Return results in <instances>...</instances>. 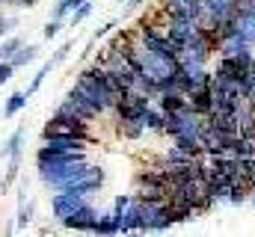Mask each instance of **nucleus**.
Segmentation results:
<instances>
[{"label": "nucleus", "instance_id": "6ab92c4d", "mask_svg": "<svg viewBox=\"0 0 255 237\" xmlns=\"http://www.w3.org/2000/svg\"><path fill=\"white\" fill-rule=\"evenodd\" d=\"M250 202H253V205H255V190H253V193H250Z\"/></svg>", "mask_w": 255, "mask_h": 237}, {"label": "nucleus", "instance_id": "dca6fc26", "mask_svg": "<svg viewBox=\"0 0 255 237\" xmlns=\"http://www.w3.org/2000/svg\"><path fill=\"white\" fill-rule=\"evenodd\" d=\"M15 27V21H6V18H0V33H6V30H12Z\"/></svg>", "mask_w": 255, "mask_h": 237}, {"label": "nucleus", "instance_id": "7ed1b4c3", "mask_svg": "<svg viewBox=\"0 0 255 237\" xmlns=\"http://www.w3.org/2000/svg\"><path fill=\"white\" fill-rule=\"evenodd\" d=\"M163 121H166V113L160 110V104H148L145 113H142V124L148 130H160L163 133Z\"/></svg>", "mask_w": 255, "mask_h": 237}, {"label": "nucleus", "instance_id": "f03ea898", "mask_svg": "<svg viewBox=\"0 0 255 237\" xmlns=\"http://www.w3.org/2000/svg\"><path fill=\"white\" fill-rule=\"evenodd\" d=\"M187 95H190L193 113H199L202 118L214 113V95H211V89H208V86H199V89H193V92H187Z\"/></svg>", "mask_w": 255, "mask_h": 237}, {"label": "nucleus", "instance_id": "a211bd4d", "mask_svg": "<svg viewBox=\"0 0 255 237\" xmlns=\"http://www.w3.org/2000/svg\"><path fill=\"white\" fill-rule=\"evenodd\" d=\"M18 6H27L30 9V6H36V0H18Z\"/></svg>", "mask_w": 255, "mask_h": 237}, {"label": "nucleus", "instance_id": "412c9836", "mask_svg": "<svg viewBox=\"0 0 255 237\" xmlns=\"http://www.w3.org/2000/svg\"><path fill=\"white\" fill-rule=\"evenodd\" d=\"M253 6H255V3H253Z\"/></svg>", "mask_w": 255, "mask_h": 237}, {"label": "nucleus", "instance_id": "423d86ee", "mask_svg": "<svg viewBox=\"0 0 255 237\" xmlns=\"http://www.w3.org/2000/svg\"><path fill=\"white\" fill-rule=\"evenodd\" d=\"M36 57H39V48H36V45H27V48H18L15 57L9 59V62H12V65H24V62H33Z\"/></svg>", "mask_w": 255, "mask_h": 237}, {"label": "nucleus", "instance_id": "39448f33", "mask_svg": "<svg viewBox=\"0 0 255 237\" xmlns=\"http://www.w3.org/2000/svg\"><path fill=\"white\" fill-rule=\"evenodd\" d=\"M92 232H98V235H116V232H119V220H116V214H104V217H98V223H95Z\"/></svg>", "mask_w": 255, "mask_h": 237}, {"label": "nucleus", "instance_id": "aec40b11", "mask_svg": "<svg viewBox=\"0 0 255 237\" xmlns=\"http://www.w3.org/2000/svg\"><path fill=\"white\" fill-rule=\"evenodd\" d=\"M119 3H128V0H119Z\"/></svg>", "mask_w": 255, "mask_h": 237}, {"label": "nucleus", "instance_id": "6e6552de", "mask_svg": "<svg viewBox=\"0 0 255 237\" xmlns=\"http://www.w3.org/2000/svg\"><path fill=\"white\" fill-rule=\"evenodd\" d=\"M24 101H27V95H24V92H15V95L9 98V104H6V110H3V113H6V116H15V113L24 107Z\"/></svg>", "mask_w": 255, "mask_h": 237}, {"label": "nucleus", "instance_id": "2eb2a0df", "mask_svg": "<svg viewBox=\"0 0 255 237\" xmlns=\"http://www.w3.org/2000/svg\"><path fill=\"white\" fill-rule=\"evenodd\" d=\"M68 51H71V45H68V42H65L63 48H60V51H57V54H54V59H51V62H54V65H57V62H63V59L68 57Z\"/></svg>", "mask_w": 255, "mask_h": 237}, {"label": "nucleus", "instance_id": "f3484780", "mask_svg": "<svg viewBox=\"0 0 255 237\" xmlns=\"http://www.w3.org/2000/svg\"><path fill=\"white\" fill-rule=\"evenodd\" d=\"M142 3H145V0H128V9H139Z\"/></svg>", "mask_w": 255, "mask_h": 237}, {"label": "nucleus", "instance_id": "4468645a", "mask_svg": "<svg viewBox=\"0 0 255 237\" xmlns=\"http://www.w3.org/2000/svg\"><path fill=\"white\" fill-rule=\"evenodd\" d=\"M113 27H116V21H110V24H104V27H98V30H95V33H92V42H98V39H101V36H107V33H110V30H113Z\"/></svg>", "mask_w": 255, "mask_h": 237}, {"label": "nucleus", "instance_id": "9b49d317", "mask_svg": "<svg viewBox=\"0 0 255 237\" xmlns=\"http://www.w3.org/2000/svg\"><path fill=\"white\" fill-rule=\"evenodd\" d=\"M18 48H21V42H18V39H9L6 45H0V59H6V62H9V59L15 57V51H18Z\"/></svg>", "mask_w": 255, "mask_h": 237}, {"label": "nucleus", "instance_id": "9d476101", "mask_svg": "<svg viewBox=\"0 0 255 237\" xmlns=\"http://www.w3.org/2000/svg\"><path fill=\"white\" fill-rule=\"evenodd\" d=\"M89 12H92V3H89V0H86V3H80V6L71 12V27H77V24H80V21L89 15Z\"/></svg>", "mask_w": 255, "mask_h": 237}, {"label": "nucleus", "instance_id": "1a4fd4ad", "mask_svg": "<svg viewBox=\"0 0 255 237\" xmlns=\"http://www.w3.org/2000/svg\"><path fill=\"white\" fill-rule=\"evenodd\" d=\"M51 68H54V62H45L42 68H39V74L33 77V83H30V89H27V95H33L39 86H42V80H45V74H51Z\"/></svg>", "mask_w": 255, "mask_h": 237}, {"label": "nucleus", "instance_id": "f257e3e1", "mask_svg": "<svg viewBox=\"0 0 255 237\" xmlns=\"http://www.w3.org/2000/svg\"><path fill=\"white\" fill-rule=\"evenodd\" d=\"M95 223H98V211H95L92 205H86V202H83L74 214H68L63 220V226H68V229H83V232H92Z\"/></svg>", "mask_w": 255, "mask_h": 237}, {"label": "nucleus", "instance_id": "f8f14e48", "mask_svg": "<svg viewBox=\"0 0 255 237\" xmlns=\"http://www.w3.org/2000/svg\"><path fill=\"white\" fill-rule=\"evenodd\" d=\"M30 214H33V205H30V202H27V205L21 202V211H18V226H27V223L33 220Z\"/></svg>", "mask_w": 255, "mask_h": 237}, {"label": "nucleus", "instance_id": "ddd939ff", "mask_svg": "<svg viewBox=\"0 0 255 237\" xmlns=\"http://www.w3.org/2000/svg\"><path fill=\"white\" fill-rule=\"evenodd\" d=\"M60 27H63V24H60V18H54V21H48V27H45V39H54V36L60 33Z\"/></svg>", "mask_w": 255, "mask_h": 237}, {"label": "nucleus", "instance_id": "0eeeda50", "mask_svg": "<svg viewBox=\"0 0 255 237\" xmlns=\"http://www.w3.org/2000/svg\"><path fill=\"white\" fill-rule=\"evenodd\" d=\"M21 136H24V130H15V133L9 136V142L0 148V154H3V157H18V142H21Z\"/></svg>", "mask_w": 255, "mask_h": 237}, {"label": "nucleus", "instance_id": "20e7f679", "mask_svg": "<svg viewBox=\"0 0 255 237\" xmlns=\"http://www.w3.org/2000/svg\"><path fill=\"white\" fill-rule=\"evenodd\" d=\"M116 130H119V136H125V139H139L142 130H145V124H142V118H119Z\"/></svg>", "mask_w": 255, "mask_h": 237}]
</instances>
